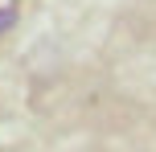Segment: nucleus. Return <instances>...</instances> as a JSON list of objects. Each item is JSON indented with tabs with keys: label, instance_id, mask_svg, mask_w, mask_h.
I'll list each match as a JSON object with an SVG mask.
<instances>
[{
	"label": "nucleus",
	"instance_id": "nucleus-1",
	"mask_svg": "<svg viewBox=\"0 0 156 152\" xmlns=\"http://www.w3.org/2000/svg\"><path fill=\"white\" fill-rule=\"evenodd\" d=\"M16 12H21V4H16V0H0V37L16 25Z\"/></svg>",
	"mask_w": 156,
	"mask_h": 152
}]
</instances>
